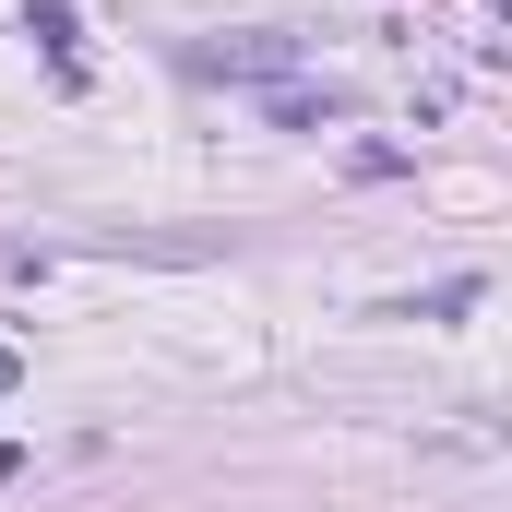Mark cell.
Segmentation results:
<instances>
[{
	"label": "cell",
	"mask_w": 512,
	"mask_h": 512,
	"mask_svg": "<svg viewBox=\"0 0 512 512\" xmlns=\"http://www.w3.org/2000/svg\"><path fill=\"white\" fill-rule=\"evenodd\" d=\"M12 477H24V453H12V441H0V489H12Z\"/></svg>",
	"instance_id": "5"
},
{
	"label": "cell",
	"mask_w": 512,
	"mask_h": 512,
	"mask_svg": "<svg viewBox=\"0 0 512 512\" xmlns=\"http://www.w3.org/2000/svg\"><path fill=\"white\" fill-rule=\"evenodd\" d=\"M24 36H48V60L72 72V12H60V0H36V12H24Z\"/></svg>",
	"instance_id": "3"
},
{
	"label": "cell",
	"mask_w": 512,
	"mask_h": 512,
	"mask_svg": "<svg viewBox=\"0 0 512 512\" xmlns=\"http://www.w3.org/2000/svg\"><path fill=\"white\" fill-rule=\"evenodd\" d=\"M12 393H24V358H12V346H0V405H12Z\"/></svg>",
	"instance_id": "4"
},
{
	"label": "cell",
	"mask_w": 512,
	"mask_h": 512,
	"mask_svg": "<svg viewBox=\"0 0 512 512\" xmlns=\"http://www.w3.org/2000/svg\"><path fill=\"white\" fill-rule=\"evenodd\" d=\"M203 72H251V84H286V72H298V36H227V48H203Z\"/></svg>",
	"instance_id": "1"
},
{
	"label": "cell",
	"mask_w": 512,
	"mask_h": 512,
	"mask_svg": "<svg viewBox=\"0 0 512 512\" xmlns=\"http://www.w3.org/2000/svg\"><path fill=\"white\" fill-rule=\"evenodd\" d=\"M274 120L286 131H334V120H358V96L346 84H274Z\"/></svg>",
	"instance_id": "2"
}]
</instances>
